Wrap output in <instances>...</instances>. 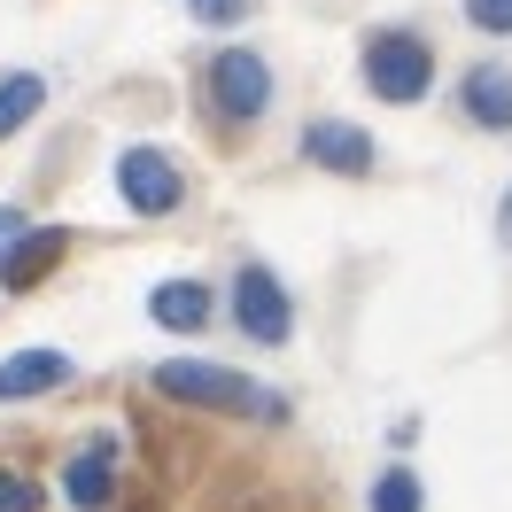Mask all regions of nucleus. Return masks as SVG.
I'll return each mask as SVG.
<instances>
[{"label": "nucleus", "instance_id": "obj_7", "mask_svg": "<svg viewBox=\"0 0 512 512\" xmlns=\"http://www.w3.org/2000/svg\"><path fill=\"white\" fill-rule=\"evenodd\" d=\"M109 497H117V443H109V435H94V443H78V458L63 466V505L101 512Z\"/></svg>", "mask_w": 512, "mask_h": 512}, {"label": "nucleus", "instance_id": "obj_3", "mask_svg": "<svg viewBox=\"0 0 512 512\" xmlns=\"http://www.w3.org/2000/svg\"><path fill=\"white\" fill-rule=\"evenodd\" d=\"M202 94H210V117H218V125H256V117L272 109V70H264V55H249V47H225V55H210V70H202Z\"/></svg>", "mask_w": 512, "mask_h": 512}, {"label": "nucleus", "instance_id": "obj_17", "mask_svg": "<svg viewBox=\"0 0 512 512\" xmlns=\"http://www.w3.org/2000/svg\"><path fill=\"white\" fill-rule=\"evenodd\" d=\"M194 16H202V24H233V16H241V8H249V0H187Z\"/></svg>", "mask_w": 512, "mask_h": 512}, {"label": "nucleus", "instance_id": "obj_16", "mask_svg": "<svg viewBox=\"0 0 512 512\" xmlns=\"http://www.w3.org/2000/svg\"><path fill=\"white\" fill-rule=\"evenodd\" d=\"M24 233H32V218H24V210H16V202H0V264H8V249H16V241H24Z\"/></svg>", "mask_w": 512, "mask_h": 512}, {"label": "nucleus", "instance_id": "obj_2", "mask_svg": "<svg viewBox=\"0 0 512 512\" xmlns=\"http://www.w3.org/2000/svg\"><path fill=\"white\" fill-rule=\"evenodd\" d=\"M357 63H365V86L381 101H396V109L427 101V86H435V47L419 32H373L357 47Z\"/></svg>", "mask_w": 512, "mask_h": 512}, {"label": "nucleus", "instance_id": "obj_5", "mask_svg": "<svg viewBox=\"0 0 512 512\" xmlns=\"http://www.w3.org/2000/svg\"><path fill=\"white\" fill-rule=\"evenodd\" d=\"M117 194H125L132 218H171L179 194H187V179H179V163L163 156V148H125V156H117Z\"/></svg>", "mask_w": 512, "mask_h": 512}, {"label": "nucleus", "instance_id": "obj_8", "mask_svg": "<svg viewBox=\"0 0 512 512\" xmlns=\"http://www.w3.org/2000/svg\"><path fill=\"white\" fill-rule=\"evenodd\" d=\"M63 256H70V225H32V233L8 249V264H0V288H8V295L39 288V280H47Z\"/></svg>", "mask_w": 512, "mask_h": 512}, {"label": "nucleus", "instance_id": "obj_10", "mask_svg": "<svg viewBox=\"0 0 512 512\" xmlns=\"http://www.w3.org/2000/svg\"><path fill=\"white\" fill-rule=\"evenodd\" d=\"M458 101H466V117H474L481 132H512V70L474 63L466 86H458Z\"/></svg>", "mask_w": 512, "mask_h": 512}, {"label": "nucleus", "instance_id": "obj_18", "mask_svg": "<svg viewBox=\"0 0 512 512\" xmlns=\"http://www.w3.org/2000/svg\"><path fill=\"white\" fill-rule=\"evenodd\" d=\"M497 241L512 249V187H505V202H497Z\"/></svg>", "mask_w": 512, "mask_h": 512}, {"label": "nucleus", "instance_id": "obj_15", "mask_svg": "<svg viewBox=\"0 0 512 512\" xmlns=\"http://www.w3.org/2000/svg\"><path fill=\"white\" fill-rule=\"evenodd\" d=\"M466 24H474V32L512 39V0H466Z\"/></svg>", "mask_w": 512, "mask_h": 512}, {"label": "nucleus", "instance_id": "obj_11", "mask_svg": "<svg viewBox=\"0 0 512 512\" xmlns=\"http://www.w3.org/2000/svg\"><path fill=\"white\" fill-rule=\"evenodd\" d=\"M148 319L171 326V334H202V326H210V288H202V280H163V288L148 295Z\"/></svg>", "mask_w": 512, "mask_h": 512}, {"label": "nucleus", "instance_id": "obj_1", "mask_svg": "<svg viewBox=\"0 0 512 512\" xmlns=\"http://www.w3.org/2000/svg\"><path fill=\"white\" fill-rule=\"evenodd\" d=\"M156 388L171 404H194V412H233V419H288V396H272L264 381L233 373V365H210V357H171L156 365Z\"/></svg>", "mask_w": 512, "mask_h": 512}, {"label": "nucleus", "instance_id": "obj_6", "mask_svg": "<svg viewBox=\"0 0 512 512\" xmlns=\"http://www.w3.org/2000/svg\"><path fill=\"white\" fill-rule=\"evenodd\" d=\"M303 163H319L334 179H365L373 171V132H357L350 117H319V125H303Z\"/></svg>", "mask_w": 512, "mask_h": 512}, {"label": "nucleus", "instance_id": "obj_4", "mask_svg": "<svg viewBox=\"0 0 512 512\" xmlns=\"http://www.w3.org/2000/svg\"><path fill=\"white\" fill-rule=\"evenodd\" d=\"M233 326L249 334L256 350H288L295 303H288V288L272 280V264H241V272H233Z\"/></svg>", "mask_w": 512, "mask_h": 512}, {"label": "nucleus", "instance_id": "obj_14", "mask_svg": "<svg viewBox=\"0 0 512 512\" xmlns=\"http://www.w3.org/2000/svg\"><path fill=\"white\" fill-rule=\"evenodd\" d=\"M0 512H39V481L16 474V466H0Z\"/></svg>", "mask_w": 512, "mask_h": 512}, {"label": "nucleus", "instance_id": "obj_13", "mask_svg": "<svg viewBox=\"0 0 512 512\" xmlns=\"http://www.w3.org/2000/svg\"><path fill=\"white\" fill-rule=\"evenodd\" d=\"M373 512H419V474L412 466H388L373 481Z\"/></svg>", "mask_w": 512, "mask_h": 512}, {"label": "nucleus", "instance_id": "obj_12", "mask_svg": "<svg viewBox=\"0 0 512 512\" xmlns=\"http://www.w3.org/2000/svg\"><path fill=\"white\" fill-rule=\"evenodd\" d=\"M39 109H47V78H39V70H8V78H0V140L24 132Z\"/></svg>", "mask_w": 512, "mask_h": 512}, {"label": "nucleus", "instance_id": "obj_9", "mask_svg": "<svg viewBox=\"0 0 512 512\" xmlns=\"http://www.w3.org/2000/svg\"><path fill=\"white\" fill-rule=\"evenodd\" d=\"M78 365H70L63 350H16L0 357V404H32V396H47V388H63Z\"/></svg>", "mask_w": 512, "mask_h": 512}]
</instances>
